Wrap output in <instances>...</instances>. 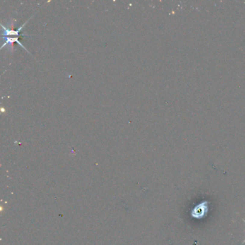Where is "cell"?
<instances>
[{
  "label": "cell",
  "mask_w": 245,
  "mask_h": 245,
  "mask_svg": "<svg viewBox=\"0 0 245 245\" xmlns=\"http://www.w3.org/2000/svg\"><path fill=\"white\" fill-rule=\"evenodd\" d=\"M244 243H245V239H244V241H243V242H242V244H244Z\"/></svg>",
  "instance_id": "cell-2"
},
{
  "label": "cell",
  "mask_w": 245,
  "mask_h": 245,
  "mask_svg": "<svg viewBox=\"0 0 245 245\" xmlns=\"http://www.w3.org/2000/svg\"><path fill=\"white\" fill-rule=\"evenodd\" d=\"M209 201H204L196 206L191 211L192 217L196 219H201L206 216L209 212Z\"/></svg>",
  "instance_id": "cell-1"
}]
</instances>
